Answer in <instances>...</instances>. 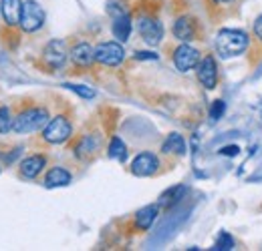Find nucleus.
<instances>
[{"instance_id": "obj_15", "label": "nucleus", "mask_w": 262, "mask_h": 251, "mask_svg": "<svg viewBox=\"0 0 262 251\" xmlns=\"http://www.w3.org/2000/svg\"><path fill=\"white\" fill-rule=\"evenodd\" d=\"M71 173L63 169V167H53L49 173H47V177H45V187L49 189H55V187H67L69 183H71Z\"/></svg>"}, {"instance_id": "obj_1", "label": "nucleus", "mask_w": 262, "mask_h": 251, "mask_svg": "<svg viewBox=\"0 0 262 251\" xmlns=\"http://www.w3.org/2000/svg\"><path fill=\"white\" fill-rule=\"evenodd\" d=\"M216 48L220 57L224 59L238 57L248 48V34L242 31H234V29H224L216 36Z\"/></svg>"}, {"instance_id": "obj_9", "label": "nucleus", "mask_w": 262, "mask_h": 251, "mask_svg": "<svg viewBox=\"0 0 262 251\" xmlns=\"http://www.w3.org/2000/svg\"><path fill=\"white\" fill-rule=\"evenodd\" d=\"M139 34H141V38H143L149 46H156V44H160L162 38H164V27H162V22H160L158 18L145 16V18L139 20Z\"/></svg>"}, {"instance_id": "obj_11", "label": "nucleus", "mask_w": 262, "mask_h": 251, "mask_svg": "<svg viewBox=\"0 0 262 251\" xmlns=\"http://www.w3.org/2000/svg\"><path fill=\"white\" fill-rule=\"evenodd\" d=\"M0 12L6 24L16 27L20 24V14H23V2L20 0H0Z\"/></svg>"}, {"instance_id": "obj_29", "label": "nucleus", "mask_w": 262, "mask_h": 251, "mask_svg": "<svg viewBox=\"0 0 262 251\" xmlns=\"http://www.w3.org/2000/svg\"><path fill=\"white\" fill-rule=\"evenodd\" d=\"M214 2H218V4H220V2H232V0H214Z\"/></svg>"}, {"instance_id": "obj_14", "label": "nucleus", "mask_w": 262, "mask_h": 251, "mask_svg": "<svg viewBox=\"0 0 262 251\" xmlns=\"http://www.w3.org/2000/svg\"><path fill=\"white\" fill-rule=\"evenodd\" d=\"M47 165V159L45 155H33V157H27L20 163V175L27 177V179H34Z\"/></svg>"}, {"instance_id": "obj_21", "label": "nucleus", "mask_w": 262, "mask_h": 251, "mask_svg": "<svg viewBox=\"0 0 262 251\" xmlns=\"http://www.w3.org/2000/svg\"><path fill=\"white\" fill-rule=\"evenodd\" d=\"M107 12H109L113 18H117V16H121V14H127L125 2H123V0H109V2H107Z\"/></svg>"}, {"instance_id": "obj_24", "label": "nucleus", "mask_w": 262, "mask_h": 251, "mask_svg": "<svg viewBox=\"0 0 262 251\" xmlns=\"http://www.w3.org/2000/svg\"><path fill=\"white\" fill-rule=\"evenodd\" d=\"M234 247V239L230 237L228 233H220V237H218V241H216V245H214V249H222V251H228Z\"/></svg>"}, {"instance_id": "obj_27", "label": "nucleus", "mask_w": 262, "mask_h": 251, "mask_svg": "<svg viewBox=\"0 0 262 251\" xmlns=\"http://www.w3.org/2000/svg\"><path fill=\"white\" fill-rule=\"evenodd\" d=\"M135 59L137 61H158V55L156 53H143V51H139V53H135Z\"/></svg>"}, {"instance_id": "obj_7", "label": "nucleus", "mask_w": 262, "mask_h": 251, "mask_svg": "<svg viewBox=\"0 0 262 251\" xmlns=\"http://www.w3.org/2000/svg\"><path fill=\"white\" fill-rule=\"evenodd\" d=\"M200 63V53H198L194 46H190L188 42L180 44L176 51H173V64L178 70L182 72H188L192 68H196Z\"/></svg>"}, {"instance_id": "obj_12", "label": "nucleus", "mask_w": 262, "mask_h": 251, "mask_svg": "<svg viewBox=\"0 0 262 251\" xmlns=\"http://www.w3.org/2000/svg\"><path fill=\"white\" fill-rule=\"evenodd\" d=\"M173 36L182 42H190L196 38V22L190 16H180L173 24Z\"/></svg>"}, {"instance_id": "obj_3", "label": "nucleus", "mask_w": 262, "mask_h": 251, "mask_svg": "<svg viewBox=\"0 0 262 251\" xmlns=\"http://www.w3.org/2000/svg\"><path fill=\"white\" fill-rule=\"evenodd\" d=\"M73 133V127H71V121L67 119L65 115H57L55 119H51L45 131H42V139L47 143H53V145H59V143H65L67 139L71 137Z\"/></svg>"}, {"instance_id": "obj_18", "label": "nucleus", "mask_w": 262, "mask_h": 251, "mask_svg": "<svg viewBox=\"0 0 262 251\" xmlns=\"http://www.w3.org/2000/svg\"><path fill=\"white\" fill-rule=\"evenodd\" d=\"M131 34V18L129 14H121L115 18L113 22V36L119 40V42H125Z\"/></svg>"}, {"instance_id": "obj_22", "label": "nucleus", "mask_w": 262, "mask_h": 251, "mask_svg": "<svg viewBox=\"0 0 262 251\" xmlns=\"http://www.w3.org/2000/svg\"><path fill=\"white\" fill-rule=\"evenodd\" d=\"M14 119H10V111L8 107H0V133H8L12 129Z\"/></svg>"}, {"instance_id": "obj_20", "label": "nucleus", "mask_w": 262, "mask_h": 251, "mask_svg": "<svg viewBox=\"0 0 262 251\" xmlns=\"http://www.w3.org/2000/svg\"><path fill=\"white\" fill-rule=\"evenodd\" d=\"M109 157L117 159L121 163L127 159V147H125V143L119 137H113L111 139V143H109Z\"/></svg>"}, {"instance_id": "obj_19", "label": "nucleus", "mask_w": 262, "mask_h": 251, "mask_svg": "<svg viewBox=\"0 0 262 251\" xmlns=\"http://www.w3.org/2000/svg\"><path fill=\"white\" fill-rule=\"evenodd\" d=\"M162 151H164L165 155H167V153L184 155V153H186V141H184V137L178 135V133H171V135L165 139L164 145H162Z\"/></svg>"}, {"instance_id": "obj_6", "label": "nucleus", "mask_w": 262, "mask_h": 251, "mask_svg": "<svg viewBox=\"0 0 262 251\" xmlns=\"http://www.w3.org/2000/svg\"><path fill=\"white\" fill-rule=\"evenodd\" d=\"M196 74L198 81L202 83V87H206L208 91L216 89L218 85V66H216V61L212 55H206L196 66Z\"/></svg>"}, {"instance_id": "obj_16", "label": "nucleus", "mask_w": 262, "mask_h": 251, "mask_svg": "<svg viewBox=\"0 0 262 251\" xmlns=\"http://www.w3.org/2000/svg\"><path fill=\"white\" fill-rule=\"evenodd\" d=\"M156 217H158V205H147V207H141V209L135 213V225H137V229L147 231V229L154 225Z\"/></svg>"}, {"instance_id": "obj_10", "label": "nucleus", "mask_w": 262, "mask_h": 251, "mask_svg": "<svg viewBox=\"0 0 262 251\" xmlns=\"http://www.w3.org/2000/svg\"><path fill=\"white\" fill-rule=\"evenodd\" d=\"M67 46L63 40H51L47 46H45V51H42V59H45V63L49 64L51 68H59V66H63L67 61Z\"/></svg>"}, {"instance_id": "obj_28", "label": "nucleus", "mask_w": 262, "mask_h": 251, "mask_svg": "<svg viewBox=\"0 0 262 251\" xmlns=\"http://www.w3.org/2000/svg\"><path fill=\"white\" fill-rule=\"evenodd\" d=\"M254 34H256V38L262 42V14L256 18V22H254Z\"/></svg>"}, {"instance_id": "obj_13", "label": "nucleus", "mask_w": 262, "mask_h": 251, "mask_svg": "<svg viewBox=\"0 0 262 251\" xmlns=\"http://www.w3.org/2000/svg\"><path fill=\"white\" fill-rule=\"evenodd\" d=\"M71 61L79 66H89V64L95 61V48L87 42H79L71 48Z\"/></svg>"}, {"instance_id": "obj_23", "label": "nucleus", "mask_w": 262, "mask_h": 251, "mask_svg": "<svg viewBox=\"0 0 262 251\" xmlns=\"http://www.w3.org/2000/svg\"><path fill=\"white\" fill-rule=\"evenodd\" d=\"M65 89H69V91H73V93H77L79 96H83V98H93L95 96V91L91 89V87H85V85H63Z\"/></svg>"}, {"instance_id": "obj_4", "label": "nucleus", "mask_w": 262, "mask_h": 251, "mask_svg": "<svg viewBox=\"0 0 262 251\" xmlns=\"http://www.w3.org/2000/svg\"><path fill=\"white\" fill-rule=\"evenodd\" d=\"M45 24V10L38 2L27 0L23 2V14H20V27L25 32L38 31Z\"/></svg>"}, {"instance_id": "obj_5", "label": "nucleus", "mask_w": 262, "mask_h": 251, "mask_svg": "<svg viewBox=\"0 0 262 251\" xmlns=\"http://www.w3.org/2000/svg\"><path fill=\"white\" fill-rule=\"evenodd\" d=\"M125 51L119 42H101L95 48V61L105 66H117L123 63Z\"/></svg>"}, {"instance_id": "obj_25", "label": "nucleus", "mask_w": 262, "mask_h": 251, "mask_svg": "<svg viewBox=\"0 0 262 251\" xmlns=\"http://www.w3.org/2000/svg\"><path fill=\"white\" fill-rule=\"evenodd\" d=\"M224 111H226V103L218 98V101H214V103H212V109H210V117H212L214 121H218V119L224 115Z\"/></svg>"}, {"instance_id": "obj_17", "label": "nucleus", "mask_w": 262, "mask_h": 251, "mask_svg": "<svg viewBox=\"0 0 262 251\" xmlns=\"http://www.w3.org/2000/svg\"><path fill=\"white\" fill-rule=\"evenodd\" d=\"M186 193H188L186 185H176V187L167 189L165 193H162V197H160V207H173L176 203H180L184 199Z\"/></svg>"}, {"instance_id": "obj_26", "label": "nucleus", "mask_w": 262, "mask_h": 251, "mask_svg": "<svg viewBox=\"0 0 262 251\" xmlns=\"http://www.w3.org/2000/svg\"><path fill=\"white\" fill-rule=\"evenodd\" d=\"M238 145H228V147H222L220 149V155H226V157H236L238 155Z\"/></svg>"}, {"instance_id": "obj_2", "label": "nucleus", "mask_w": 262, "mask_h": 251, "mask_svg": "<svg viewBox=\"0 0 262 251\" xmlns=\"http://www.w3.org/2000/svg\"><path fill=\"white\" fill-rule=\"evenodd\" d=\"M49 121H51V117H49L47 109H42V107H38V109H27V111H23V113L14 119L12 131H14V133H20V135L34 133V131L47 127Z\"/></svg>"}, {"instance_id": "obj_8", "label": "nucleus", "mask_w": 262, "mask_h": 251, "mask_svg": "<svg viewBox=\"0 0 262 251\" xmlns=\"http://www.w3.org/2000/svg\"><path fill=\"white\" fill-rule=\"evenodd\" d=\"M158 167H160V159L156 157L154 153H149V151H143V153H139L137 157L133 159L131 173L135 177H151L158 171Z\"/></svg>"}]
</instances>
